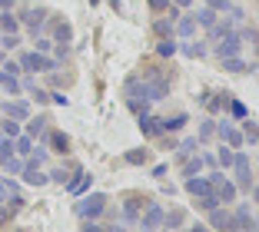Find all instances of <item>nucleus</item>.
I'll list each match as a JSON object with an SVG mask.
<instances>
[{"mask_svg": "<svg viewBox=\"0 0 259 232\" xmlns=\"http://www.w3.org/2000/svg\"><path fill=\"white\" fill-rule=\"evenodd\" d=\"M196 206L203 212H209V209H216V206H220V199H216V193H209V196H203V199H196Z\"/></svg>", "mask_w": 259, "mask_h": 232, "instance_id": "79ce46f5", "label": "nucleus"}, {"mask_svg": "<svg viewBox=\"0 0 259 232\" xmlns=\"http://www.w3.org/2000/svg\"><path fill=\"white\" fill-rule=\"evenodd\" d=\"M156 232H169V229H156Z\"/></svg>", "mask_w": 259, "mask_h": 232, "instance_id": "052dcab7", "label": "nucleus"}, {"mask_svg": "<svg viewBox=\"0 0 259 232\" xmlns=\"http://www.w3.org/2000/svg\"><path fill=\"white\" fill-rule=\"evenodd\" d=\"M169 4H173V7H180V10H183V7H190L193 0H169Z\"/></svg>", "mask_w": 259, "mask_h": 232, "instance_id": "5fc2aeb1", "label": "nucleus"}, {"mask_svg": "<svg viewBox=\"0 0 259 232\" xmlns=\"http://www.w3.org/2000/svg\"><path fill=\"white\" fill-rule=\"evenodd\" d=\"M216 136V120H203L199 123V129H196V143L203 146V143H209Z\"/></svg>", "mask_w": 259, "mask_h": 232, "instance_id": "c85d7f7f", "label": "nucleus"}, {"mask_svg": "<svg viewBox=\"0 0 259 232\" xmlns=\"http://www.w3.org/2000/svg\"><path fill=\"white\" fill-rule=\"evenodd\" d=\"M20 179L27 182V186H47V182H50V176H47L44 169H40V163L37 159H23V169H20Z\"/></svg>", "mask_w": 259, "mask_h": 232, "instance_id": "9d476101", "label": "nucleus"}, {"mask_svg": "<svg viewBox=\"0 0 259 232\" xmlns=\"http://www.w3.org/2000/svg\"><path fill=\"white\" fill-rule=\"evenodd\" d=\"M0 30L4 33H20V20H17L10 10H4V14H0Z\"/></svg>", "mask_w": 259, "mask_h": 232, "instance_id": "7c9ffc66", "label": "nucleus"}, {"mask_svg": "<svg viewBox=\"0 0 259 232\" xmlns=\"http://www.w3.org/2000/svg\"><path fill=\"white\" fill-rule=\"evenodd\" d=\"M150 4V10H156V14H163V10L169 7V0H146Z\"/></svg>", "mask_w": 259, "mask_h": 232, "instance_id": "de8ad7c7", "label": "nucleus"}, {"mask_svg": "<svg viewBox=\"0 0 259 232\" xmlns=\"http://www.w3.org/2000/svg\"><path fill=\"white\" fill-rule=\"evenodd\" d=\"M160 120H163V133H180L190 123V116L186 113H176V116H160Z\"/></svg>", "mask_w": 259, "mask_h": 232, "instance_id": "b1692460", "label": "nucleus"}, {"mask_svg": "<svg viewBox=\"0 0 259 232\" xmlns=\"http://www.w3.org/2000/svg\"><path fill=\"white\" fill-rule=\"evenodd\" d=\"M166 176V163H160V166H153V179H163Z\"/></svg>", "mask_w": 259, "mask_h": 232, "instance_id": "603ef678", "label": "nucleus"}, {"mask_svg": "<svg viewBox=\"0 0 259 232\" xmlns=\"http://www.w3.org/2000/svg\"><path fill=\"white\" fill-rule=\"evenodd\" d=\"M229 172H233L236 189H246V193L252 189V163H249V156H246L243 150L233 153V166H229Z\"/></svg>", "mask_w": 259, "mask_h": 232, "instance_id": "20e7f679", "label": "nucleus"}, {"mask_svg": "<svg viewBox=\"0 0 259 232\" xmlns=\"http://www.w3.org/2000/svg\"><path fill=\"white\" fill-rule=\"evenodd\" d=\"M223 70H226V73H246V70H256L252 67V63H246L243 57H223Z\"/></svg>", "mask_w": 259, "mask_h": 232, "instance_id": "5701e85b", "label": "nucleus"}, {"mask_svg": "<svg viewBox=\"0 0 259 232\" xmlns=\"http://www.w3.org/2000/svg\"><path fill=\"white\" fill-rule=\"evenodd\" d=\"M176 150H180V159H186V156H193V153L199 150V143H196V140H183Z\"/></svg>", "mask_w": 259, "mask_h": 232, "instance_id": "ea45409f", "label": "nucleus"}, {"mask_svg": "<svg viewBox=\"0 0 259 232\" xmlns=\"http://www.w3.org/2000/svg\"><path fill=\"white\" fill-rule=\"evenodd\" d=\"M239 53H243V40H239L236 30L216 40V57H220V60H223V57H239Z\"/></svg>", "mask_w": 259, "mask_h": 232, "instance_id": "f8f14e48", "label": "nucleus"}, {"mask_svg": "<svg viewBox=\"0 0 259 232\" xmlns=\"http://www.w3.org/2000/svg\"><path fill=\"white\" fill-rule=\"evenodd\" d=\"M70 172H73V166H57V169H50L47 176H50V182H60V186H67V179H70Z\"/></svg>", "mask_w": 259, "mask_h": 232, "instance_id": "f704fd0d", "label": "nucleus"}, {"mask_svg": "<svg viewBox=\"0 0 259 232\" xmlns=\"http://www.w3.org/2000/svg\"><path fill=\"white\" fill-rule=\"evenodd\" d=\"M80 232H103V225H100L97 219H83V225H80Z\"/></svg>", "mask_w": 259, "mask_h": 232, "instance_id": "49530a36", "label": "nucleus"}, {"mask_svg": "<svg viewBox=\"0 0 259 232\" xmlns=\"http://www.w3.org/2000/svg\"><path fill=\"white\" fill-rule=\"evenodd\" d=\"M50 100H54V103H60V106H67V97H63V93H50Z\"/></svg>", "mask_w": 259, "mask_h": 232, "instance_id": "864d4df0", "label": "nucleus"}, {"mask_svg": "<svg viewBox=\"0 0 259 232\" xmlns=\"http://www.w3.org/2000/svg\"><path fill=\"white\" fill-rule=\"evenodd\" d=\"M103 232H126V229H120V225H103Z\"/></svg>", "mask_w": 259, "mask_h": 232, "instance_id": "bf43d9fd", "label": "nucleus"}, {"mask_svg": "<svg viewBox=\"0 0 259 232\" xmlns=\"http://www.w3.org/2000/svg\"><path fill=\"white\" fill-rule=\"evenodd\" d=\"M0 113H4L7 120H17V123H23L27 116H30V106L23 103V100H7V103L0 106Z\"/></svg>", "mask_w": 259, "mask_h": 232, "instance_id": "dca6fc26", "label": "nucleus"}, {"mask_svg": "<svg viewBox=\"0 0 259 232\" xmlns=\"http://www.w3.org/2000/svg\"><path fill=\"white\" fill-rule=\"evenodd\" d=\"M10 156H14V140H10V136H4V133H0V166L7 163Z\"/></svg>", "mask_w": 259, "mask_h": 232, "instance_id": "c9c22d12", "label": "nucleus"}, {"mask_svg": "<svg viewBox=\"0 0 259 232\" xmlns=\"http://www.w3.org/2000/svg\"><path fill=\"white\" fill-rule=\"evenodd\" d=\"M186 232H209V225H199V222H196V225H190Z\"/></svg>", "mask_w": 259, "mask_h": 232, "instance_id": "4d7b16f0", "label": "nucleus"}, {"mask_svg": "<svg viewBox=\"0 0 259 232\" xmlns=\"http://www.w3.org/2000/svg\"><path fill=\"white\" fill-rule=\"evenodd\" d=\"M0 86L7 90V97H20L23 93V83L17 80L14 73H7V70H0Z\"/></svg>", "mask_w": 259, "mask_h": 232, "instance_id": "412c9836", "label": "nucleus"}, {"mask_svg": "<svg viewBox=\"0 0 259 232\" xmlns=\"http://www.w3.org/2000/svg\"><path fill=\"white\" fill-rule=\"evenodd\" d=\"M44 146H47V153H60V156H67L70 153V136L63 133V129H47L44 133Z\"/></svg>", "mask_w": 259, "mask_h": 232, "instance_id": "9b49d317", "label": "nucleus"}, {"mask_svg": "<svg viewBox=\"0 0 259 232\" xmlns=\"http://www.w3.org/2000/svg\"><path fill=\"white\" fill-rule=\"evenodd\" d=\"M50 30H54L57 43H70V40H73V27H70V20H63V17H54V20H50Z\"/></svg>", "mask_w": 259, "mask_h": 232, "instance_id": "6ab92c4d", "label": "nucleus"}, {"mask_svg": "<svg viewBox=\"0 0 259 232\" xmlns=\"http://www.w3.org/2000/svg\"><path fill=\"white\" fill-rule=\"evenodd\" d=\"M203 156H199V153H193V156H186L183 159V169H180V172H183V179H190V176H199V172H203Z\"/></svg>", "mask_w": 259, "mask_h": 232, "instance_id": "4be33fe9", "label": "nucleus"}, {"mask_svg": "<svg viewBox=\"0 0 259 232\" xmlns=\"http://www.w3.org/2000/svg\"><path fill=\"white\" fill-rule=\"evenodd\" d=\"M0 43H4V50H14V47H20V33H4Z\"/></svg>", "mask_w": 259, "mask_h": 232, "instance_id": "c03bdc74", "label": "nucleus"}, {"mask_svg": "<svg viewBox=\"0 0 259 232\" xmlns=\"http://www.w3.org/2000/svg\"><path fill=\"white\" fill-rule=\"evenodd\" d=\"M50 47H54V40H47V37H40V40H37V53H47Z\"/></svg>", "mask_w": 259, "mask_h": 232, "instance_id": "8fccbe9b", "label": "nucleus"}, {"mask_svg": "<svg viewBox=\"0 0 259 232\" xmlns=\"http://www.w3.org/2000/svg\"><path fill=\"white\" fill-rule=\"evenodd\" d=\"M14 4H17V0H0V10H10Z\"/></svg>", "mask_w": 259, "mask_h": 232, "instance_id": "13d9d810", "label": "nucleus"}, {"mask_svg": "<svg viewBox=\"0 0 259 232\" xmlns=\"http://www.w3.org/2000/svg\"><path fill=\"white\" fill-rule=\"evenodd\" d=\"M183 186H186V193H190L193 199H203V196L213 193V186H209V179H206V176H190Z\"/></svg>", "mask_w": 259, "mask_h": 232, "instance_id": "a211bd4d", "label": "nucleus"}, {"mask_svg": "<svg viewBox=\"0 0 259 232\" xmlns=\"http://www.w3.org/2000/svg\"><path fill=\"white\" fill-rule=\"evenodd\" d=\"M216 136H220V143H223V146H229V150H243V146H246L243 133H239L229 120H216Z\"/></svg>", "mask_w": 259, "mask_h": 232, "instance_id": "6e6552de", "label": "nucleus"}, {"mask_svg": "<svg viewBox=\"0 0 259 232\" xmlns=\"http://www.w3.org/2000/svg\"><path fill=\"white\" fill-rule=\"evenodd\" d=\"M256 146H259V143H256Z\"/></svg>", "mask_w": 259, "mask_h": 232, "instance_id": "680f3d73", "label": "nucleus"}, {"mask_svg": "<svg viewBox=\"0 0 259 232\" xmlns=\"http://www.w3.org/2000/svg\"><path fill=\"white\" fill-rule=\"evenodd\" d=\"M23 123H27L23 129H27V136H30V140H44V133L50 129V126H47V123H50L47 116H27Z\"/></svg>", "mask_w": 259, "mask_h": 232, "instance_id": "aec40b11", "label": "nucleus"}, {"mask_svg": "<svg viewBox=\"0 0 259 232\" xmlns=\"http://www.w3.org/2000/svg\"><path fill=\"white\" fill-rule=\"evenodd\" d=\"M33 146H37V140H30L27 133H20V136L14 140V153H17V156H23V159L33 153Z\"/></svg>", "mask_w": 259, "mask_h": 232, "instance_id": "a878e982", "label": "nucleus"}, {"mask_svg": "<svg viewBox=\"0 0 259 232\" xmlns=\"http://www.w3.org/2000/svg\"><path fill=\"white\" fill-rule=\"evenodd\" d=\"M226 110H229V116H233V120H246V106L239 103L236 97H229V103H226Z\"/></svg>", "mask_w": 259, "mask_h": 232, "instance_id": "e433bc0d", "label": "nucleus"}, {"mask_svg": "<svg viewBox=\"0 0 259 232\" xmlns=\"http://www.w3.org/2000/svg\"><path fill=\"white\" fill-rule=\"evenodd\" d=\"M233 153H236V150H229V146H223V143H220V150L213 153V156H216V166H220L223 172H226L229 166H233Z\"/></svg>", "mask_w": 259, "mask_h": 232, "instance_id": "c756f323", "label": "nucleus"}, {"mask_svg": "<svg viewBox=\"0 0 259 232\" xmlns=\"http://www.w3.org/2000/svg\"><path fill=\"white\" fill-rule=\"evenodd\" d=\"M7 199V179H0V202Z\"/></svg>", "mask_w": 259, "mask_h": 232, "instance_id": "6e6d98bb", "label": "nucleus"}, {"mask_svg": "<svg viewBox=\"0 0 259 232\" xmlns=\"http://www.w3.org/2000/svg\"><path fill=\"white\" fill-rule=\"evenodd\" d=\"M176 33L183 40H193L196 37V17H183L180 14V20H176Z\"/></svg>", "mask_w": 259, "mask_h": 232, "instance_id": "393cba45", "label": "nucleus"}, {"mask_svg": "<svg viewBox=\"0 0 259 232\" xmlns=\"http://www.w3.org/2000/svg\"><path fill=\"white\" fill-rule=\"evenodd\" d=\"M107 202H110V199H107L103 193H83L73 209H76V216H80V219H100L103 212L110 209Z\"/></svg>", "mask_w": 259, "mask_h": 232, "instance_id": "7ed1b4c3", "label": "nucleus"}, {"mask_svg": "<svg viewBox=\"0 0 259 232\" xmlns=\"http://www.w3.org/2000/svg\"><path fill=\"white\" fill-rule=\"evenodd\" d=\"M252 222H256L252 209L246 202H239L236 209H233V232H252Z\"/></svg>", "mask_w": 259, "mask_h": 232, "instance_id": "4468645a", "label": "nucleus"}, {"mask_svg": "<svg viewBox=\"0 0 259 232\" xmlns=\"http://www.w3.org/2000/svg\"><path fill=\"white\" fill-rule=\"evenodd\" d=\"M4 70H7V73H14V76H20V73H23V70H20V63H14V60H10V63H4Z\"/></svg>", "mask_w": 259, "mask_h": 232, "instance_id": "3c124183", "label": "nucleus"}, {"mask_svg": "<svg viewBox=\"0 0 259 232\" xmlns=\"http://www.w3.org/2000/svg\"><path fill=\"white\" fill-rule=\"evenodd\" d=\"M17 20H20V23H27V27H30V30L37 33V30H40V23L47 20V7H23Z\"/></svg>", "mask_w": 259, "mask_h": 232, "instance_id": "f3484780", "label": "nucleus"}, {"mask_svg": "<svg viewBox=\"0 0 259 232\" xmlns=\"http://www.w3.org/2000/svg\"><path fill=\"white\" fill-rule=\"evenodd\" d=\"M123 163H130V166H143V163H146V150H130V153H123Z\"/></svg>", "mask_w": 259, "mask_h": 232, "instance_id": "58836bf2", "label": "nucleus"}, {"mask_svg": "<svg viewBox=\"0 0 259 232\" xmlns=\"http://www.w3.org/2000/svg\"><path fill=\"white\" fill-rule=\"evenodd\" d=\"M163 216H166V209H163L160 202L150 199V206H146V209L140 212V219H137V229L140 232H156V229H163Z\"/></svg>", "mask_w": 259, "mask_h": 232, "instance_id": "423d86ee", "label": "nucleus"}, {"mask_svg": "<svg viewBox=\"0 0 259 232\" xmlns=\"http://www.w3.org/2000/svg\"><path fill=\"white\" fill-rule=\"evenodd\" d=\"M123 93H126V106H130L133 113H137V116L150 110L153 100H150V90H146V83L140 80V76H130L126 86H123Z\"/></svg>", "mask_w": 259, "mask_h": 232, "instance_id": "f257e3e1", "label": "nucleus"}, {"mask_svg": "<svg viewBox=\"0 0 259 232\" xmlns=\"http://www.w3.org/2000/svg\"><path fill=\"white\" fill-rule=\"evenodd\" d=\"M20 169H23V159H14V156H10L7 163H4V172H7V176H20Z\"/></svg>", "mask_w": 259, "mask_h": 232, "instance_id": "37998d69", "label": "nucleus"}, {"mask_svg": "<svg viewBox=\"0 0 259 232\" xmlns=\"http://www.w3.org/2000/svg\"><path fill=\"white\" fill-rule=\"evenodd\" d=\"M216 20H220V14H216V10H209V7H203V10L196 14V23H199V27H206V30H209Z\"/></svg>", "mask_w": 259, "mask_h": 232, "instance_id": "72a5a7b5", "label": "nucleus"}, {"mask_svg": "<svg viewBox=\"0 0 259 232\" xmlns=\"http://www.w3.org/2000/svg\"><path fill=\"white\" fill-rule=\"evenodd\" d=\"M239 133H243V143L256 146V143H259V123H252L249 116H246V120H243V129H239Z\"/></svg>", "mask_w": 259, "mask_h": 232, "instance_id": "bb28decb", "label": "nucleus"}, {"mask_svg": "<svg viewBox=\"0 0 259 232\" xmlns=\"http://www.w3.org/2000/svg\"><path fill=\"white\" fill-rule=\"evenodd\" d=\"M186 222V209H173V212H166V216H163V229H180V225Z\"/></svg>", "mask_w": 259, "mask_h": 232, "instance_id": "cd10ccee", "label": "nucleus"}, {"mask_svg": "<svg viewBox=\"0 0 259 232\" xmlns=\"http://www.w3.org/2000/svg\"><path fill=\"white\" fill-rule=\"evenodd\" d=\"M150 206V199L146 196H126L123 199V206H120V219L123 222H130V225H137V219H140V212Z\"/></svg>", "mask_w": 259, "mask_h": 232, "instance_id": "0eeeda50", "label": "nucleus"}, {"mask_svg": "<svg viewBox=\"0 0 259 232\" xmlns=\"http://www.w3.org/2000/svg\"><path fill=\"white\" fill-rule=\"evenodd\" d=\"M180 50V47L173 43V37H166V40H160V47H156V53H160V57H173V53Z\"/></svg>", "mask_w": 259, "mask_h": 232, "instance_id": "a19ab883", "label": "nucleus"}, {"mask_svg": "<svg viewBox=\"0 0 259 232\" xmlns=\"http://www.w3.org/2000/svg\"><path fill=\"white\" fill-rule=\"evenodd\" d=\"M209 216V229H220V232H233V212L226 206H216V209L206 212Z\"/></svg>", "mask_w": 259, "mask_h": 232, "instance_id": "2eb2a0df", "label": "nucleus"}, {"mask_svg": "<svg viewBox=\"0 0 259 232\" xmlns=\"http://www.w3.org/2000/svg\"><path fill=\"white\" fill-rule=\"evenodd\" d=\"M0 133L10 136V140H17V136H20V123L17 120H0Z\"/></svg>", "mask_w": 259, "mask_h": 232, "instance_id": "4c0bfd02", "label": "nucleus"}, {"mask_svg": "<svg viewBox=\"0 0 259 232\" xmlns=\"http://www.w3.org/2000/svg\"><path fill=\"white\" fill-rule=\"evenodd\" d=\"M140 133H143L146 140H160V136H166V133H163V120H160V116H153L150 110L140 113Z\"/></svg>", "mask_w": 259, "mask_h": 232, "instance_id": "ddd939ff", "label": "nucleus"}, {"mask_svg": "<svg viewBox=\"0 0 259 232\" xmlns=\"http://www.w3.org/2000/svg\"><path fill=\"white\" fill-rule=\"evenodd\" d=\"M206 179H209V186H213V193H216V199H220V206H229V202H236L239 189H236V182L229 179L223 169L206 172Z\"/></svg>", "mask_w": 259, "mask_h": 232, "instance_id": "f03ea898", "label": "nucleus"}, {"mask_svg": "<svg viewBox=\"0 0 259 232\" xmlns=\"http://www.w3.org/2000/svg\"><path fill=\"white\" fill-rule=\"evenodd\" d=\"M14 216H17V212L10 209L7 202H0V225H7V222H10V219H14Z\"/></svg>", "mask_w": 259, "mask_h": 232, "instance_id": "a18cd8bd", "label": "nucleus"}, {"mask_svg": "<svg viewBox=\"0 0 259 232\" xmlns=\"http://www.w3.org/2000/svg\"><path fill=\"white\" fill-rule=\"evenodd\" d=\"M63 57H70V43H57V57H54V60L60 63Z\"/></svg>", "mask_w": 259, "mask_h": 232, "instance_id": "09e8293b", "label": "nucleus"}, {"mask_svg": "<svg viewBox=\"0 0 259 232\" xmlns=\"http://www.w3.org/2000/svg\"><path fill=\"white\" fill-rule=\"evenodd\" d=\"M20 70H27V73H54L57 60H54V57H47V53L30 50V53H23V57H20Z\"/></svg>", "mask_w": 259, "mask_h": 232, "instance_id": "39448f33", "label": "nucleus"}, {"mask_svg": "<svg viewBox=\"0 0 259 232\" xmlns=\"http://www.w3.org/2000/svg\"><path fill=\"white\" fill-rule=\"evenodd\" d=\"M173 23H176V20H169V17H160V20L153 23V33H156V37H163V40L173 37Z\"/></svg>", "mask_w": 259, "mask_h": 232, "instance_id": "473e14b6", "label": "nucleus"}, {"mask_svg": "<svg viewBox=\"0 0 259 232\" xmlns=\"http://www.w3.org/2000/svg\"><path fill=\"white\" fill-rule=\"evenodd\" d=\"M90 186H93V176L83 169V166H73V176L67 179V186H63V189H67L70 196H76V199H80L83 193H90Z\"/></svg>", "mask_w": 259, "mask_h": 232, "instance_id": "1a4fd4ad", "label": "nucleus"}, {"mask_svg": "<svg viewBox=\"0 0 259 232\" xmlns=\"http://www.w3.org/2000/svg\"><path fill=\"white\" fill-rule=\"evenodd\" d=\"M180 50H183L186 57H193V60H196V57H206V43H203V40H186Z\"/></svg>", "mask_w": 259, "mask_h": 232, "instance_id": "2f4dec72", "label": "nucleus"}]
</instances>
